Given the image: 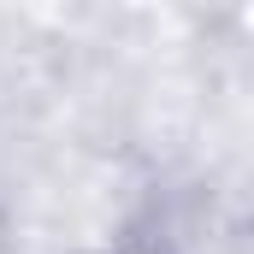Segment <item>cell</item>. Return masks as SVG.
<instances>
[{"instance_id":"1","label":"cell","mask_w":254,"mask_h":254,"mask_svg":"<svg viewBox=\"0 0 254 254\" xmlns=\"http://www.w3.org/2000/svg\"><path fill=\"white\" fill-rule=\"evenodd\" d=\"M107 254H160V249H148V243H119V249H107Z\"/></svg>"}]
</instances>
